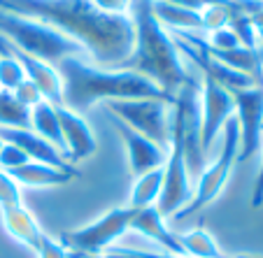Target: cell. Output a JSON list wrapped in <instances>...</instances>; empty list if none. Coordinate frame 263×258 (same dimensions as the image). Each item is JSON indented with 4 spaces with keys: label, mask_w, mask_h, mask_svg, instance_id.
Listing matches in <instances>:
<instances>
[{
    "label": "cell",
    "mask_w": 263,
    "mask_h": 258,
    "mask_svg": "<svg viewBox=\"0 0 263 258\" xmlns=\"http://www.w3.org/2000/svg\"><path fill=\"white\" fill-rule=\"evenodd\" d=\"M177 242L184 256L191 258H226L219 249L214 235L205 228H191L186 233H177Z\"/></svg>",
    "instance_id": "obj_19"
},
{
    "label": "cell",
    "mask_w": 263,
    "mask_h": 258,
    "mask_svg": "<svg viewBox=\"0 0 263 258\" xmlns=\"http://www.w3.org/2000/svg\"><path fill=\"white\" fill-rule=\"evenodd\" d=\"M261 205H263V161H261V168H258L254 191H252V207H261Z\"/></svg>",
    "instance_id": "obj_29"
},
{
    "label": "cell",
    "mask_w": 263,
    "mask_h": 258,
    "mask_svg": "<svg viewBox=\"0 0 263 258\" xmlns=\"http://www.w3.org/2000/svg\"><path fill=\"white\" fill-rule=\"evenodd\" d=\"M0 140L7 144H14L16 149H21L35 163H45L51 165V168L65 170V172H77V168H72L68 163V158L56 147H51L47 140H42L30 128H3L0 126Z\"/></svg>",
    "instance_id": "obj_13"
},
{
    "label": "cell",
    "mask_w": 263,
    "mask_h": 258,
    "mask_svg": "<svg viewBox=\"0 0 263 258\" xmlns=\"http://www.w3.org/2000/svg\"><path fill=\"white\" fill-rule=\"evenodd\" d=\"M30 130L37 133L42 140L56 147L63 154V140H61V128H59V116H56V105L47 103H37L30 109ZM65 156V154H63Z\"/></svg>",
    "instance_id": "obj_18"
},
{
    "label": "cell",
    "mask_w": 263,
    "mask_h": 258,
    "mask_svg": "<svg viewBox=\"0 0 263 258\" xmlns=\"http://www.w3.org/2000/svg\"><path fill=\"white\" fill-rule=\"evenodd\" d=\"M238 258H254V256H238Z\"/></svg>",
    "instance_id": "obj_33"
},
{
    "label": "cell",
    "mask_w": 263,
    "mask_h": 258,
    "mask_svg": "<svg viewBox=\"0 0 263 258\" xmlns=\"http://www.w3.org/2000/svg\"><path fill=\"white\" fill-rule=\"evenodd\" d=\"M100 12L105 14H117V16H128L133 0H91Z\"/></svg>",
    "instance_id": "obj_27"
},
{
    "label": "cell",
    "mask_w": 263,
    "mask_h": 258,
    "mask_svg": "<svg viewBox=\"0 0 263 258\" xmlns=\"http://www.w3.org/2000/svg\"><path fill=\"white\" fill-rule=\"evenodd\" d=\"M144 253V258H191V256H175V253H152V251H142ZM233 258H238V256H233Z\"/></svg>",
    "instance_id": "obj_31"
},
{
    "label": "cell",
    "mask_w": 263,
    "mask_h": 258,
    "mask_svg": "<svg viewBox=\"0 0 263 258\" xmlns=\"http://www.w3.org/2000/svg\"><path fill=\"white\" fill-rule=\"evenodd\" d=\"M0 10L42 21L82 47L96 65L115 68L133 51V21L105 14L91 0H0Z\"/></svg>",
    "instance_id": "obj_1"
},
{
    "label": "cell",
    "mask_w": 263,
    "mask_h": 258,
    "mask_svg": "<svg viewBox=\"0 0 263 258\" xmlns=\"http://www.w3.org/2000/svg\"><path fill=\"white\" fill-rule=\"evenodd\" d=\"M130 21H133V51L126 61L115 68L130 70L154 82L163 93L177 95L179 89L191 84V75L182 63L177 45L170 37V30L156 19L154 0H133L130 5Z\"/></svg>",
    "instance_id": "obj_3"
},
{
    "label": "cell",
    "mask_w": 263,
    "mask_h": 258,
    "mask_svg": "<svg viewBox=\"0 0 263 258\" xmlns=\"http://www.w3.org/2000/svg\"><path fill=\"white\" fill-rule=\"evenodd\" d=\"M128 230H133V233L156 242L159 247L165 249V253L182 256V249H179V242H177V233H173V230L165 226V216H161V212L156 207L133 209V219H130Z\"/></svg>",
    "instance_id": "obj_14"
},
{
    "label": "cell",
    "mask_w": 263,
    "mask_h": 258,
    "mask_svg": "<svg viewBox=\"0 0 263 258\" xmlns=\"http://www.w3.org/2000/svg\"><path fill=\"white\" fill-rule=\"evenodd\" d=\"M12 95H14V98L19 100L24 107H28V109H33L37 103H42V100H45L40 95V91L35 89V84H33V82H28V80L21 82V84L16 86L14 91H12Z\"/></svg>",
    "instance_id": "obj_26"
},
{
    "label": "cell",
    "mask_w": 263,
    "mask_h": 258,
    "mask_svg": "<svg viewBox=\"0 0 263 258\" xmlns=\"http://www.w3.org/2000/svg\"><path fill=\"white\" fill-rule=\"evenodd\" d=\"M100 258H144L140 249H124V247H109L107 251L100 253Z\"/></svg>",
    "instance_id": "obj_28"
},
{
    "label": "cell",
    "mask_w": 263,
    "mask_h": 258,
    "mask_svg": "<svg viewBox=\"0 0 263 258\" xmlns=\"http://www.w3.org/2000/svg\"><path fill=\"white\" fill-rule=\"evenodd\" d=\"M130 219H133L130 207L109 209L91 224L63 233V244L65 249H72L82 256H100L130 228Z\"/></svg>",
    "instance_id": "obj_7"
},
{
    "label": "cell",
    "mask_w": 263,
    "mask_h": 258,
    "mask_svg": "<svg viewBox=\"0 0 263 258\" xmlns=\"http://www.w3.org/2000/svg\"><path fill=\"white\" fill-rule=\"evenodd\" d=\"M21 205V189L19 184L12 179L10 172L0 170V212L12 207H19Z\"/></svg>",
    "instance_id": "obj_23"
},
{
    "label": "cell",
    "mask_w": 263,
    "mask_h": 258,
    "mask_svg": "<svg viewBox=\"0 0 263 258\" xmlns=\"http://www.w3.org/2000/svg\"><path fill=\"white\" fill-rule=\"evenodd\" d=\"M109 119H112V116H109ZM112 124L117 126L119 137H121V142H124V147H126L130 174L140 177V174H144V172H152V170L163 168L165 156H168V149H163V147L154 144L152 140L144 137V135L130 130L128 126L121 124V121L112 119Z\"/></svg>",
    "instance_id": "obj_12"
},
{
    "label": "cell",
    "mask_w": 263,
    "mask_h": 258,
    "mask_svg": "<svg viewBox=\"0 0 263 258\" xmlns=\"http://www.w3.org/2000/svg\"><path fill=\"white\" fill-rule=\"evenodd\" d=\"M173 105L159 98H138V100H112L105 105L112 119L126 124L130 130L144 135L154 144L168 149L170 147V124H173Z\"/></svg>",
    "instance_id": "obj_6"
},
{
    "label": "cell",
    "mask_w": 263,
    "mask_h": 258,
    "mask_svg": "<svg viewBox=\"0 0 263 258\" xmlns=\"http://www.w3.org/2000/svg\"><path fill=\"white\" fill-rule=\"evenodd\" d=\"M249 21L256 26V30H263V5L258 7L256 12H252V14H249Z\"/></svg>",
    "instance_id": "obj_30"
},
{
    "label": "cell",
    "mask_w": 263,
    "mask_h": 258,
    "mask_svg": "<svg viewBox=\"0 0 263 258\" xmlns=\"http://www.w3.org/2000/svg\"><path fill=\"white\" fill-rule=\"evenodd\" d=\"M154 14L173 33H203L200 12L189 10V7H179V5H173V3L154 0Z\"/></svg>",
    "instance_id": "obj_17"
},
{
    "label": "cell",
    "mask_w": 263,
    "mask_h": 258,
    "mask_svg": "<svg viewBox=\"0 0 263 258\" xmlns=\"http://www.w3.org/2000/svg\"><path fill=\"white\" fill-rule=\"evenodd\" d=\"M198 107H200V144L210 151L214 140L223 130V126L235 116V103L231 91L219 86L217 82L203 77L198 84Z\"/></svg>",
    "instance_id": "obj_9"
},
{
    "label": "cell",
    "mask_w": 263,
    "mask_h": 258,
    "mask_svg": "<svg viewBox=\"0 0 263 258\" xmlns=\"http://www.w3.org/2000/svg\"><path fill=\"white\" fill-rule=\"evenodd\" d=\"M56 70L63 84V105L77 114L86 112L96 103L112 100H138V98H159L175 105V98L159 89L147 77L119 68H105L84 61L82 56H68Z\"/></svg>",
    "instance_id": "obj_2"
},
{
    "label": "cell",
    "mask_w": 263,
    "mask_h": 258,
    "mask_svg": "<svg viewBox=\"0 0 263 258\" xmlns=\"http://www.w3.org/2000/svg\"><path fill=\"white\" fill-rule=\"evenodd\" d=\"M12 179L21 186H33V189H49V186H63L68 184L70 179H74L80 172H65V170H59V168H51V165H45V163H30L21 165V168L12 170Z\"/></svg>",
    "instance_id": "obj_15"
},
{
    "label": "cell",
    "mask_w": 263,
    "mask_h": 258,
    "mask_svg": "<svg viewBox=\"0 0 263 258\" xmlns=\"http://www.w3.org/2000/svg\"><path fill=\"white\" fill-rule=\"evenodd\" d=\"M30 163V158L24 154L21 149H16L14 144H3V149H0V170H5V172H12V170L21 168V165Z\"/></svg>",
    "instance_id": "obj_24"
},
{
    "label": "cell",
    "mask_w": 263,
    "mask_h": 258,
    "mask_svg": "<svg viewBox=\"0 0 263 258\" xmlns=\"http://www.w3.org/2000/svg\"><path fill=\"white\" fill-rule=\"evenodd\" d=\"M0 126L3 128H30V109L24 107L10 91H0Z\"/></svg>",
    "instance_id": "obj_21"
},
{
    "label": "cell",
    "mask_w": 263,
    "mask_h": 258,
    "mask_svg": "<svg viewBox=\"0 0 263 258\" xmlns=\"http://www.w3.org/2000/svg\"><path fill=\"white\" fill-rule=\"evenodd\" d=\"M35 253H37V258H70L65 244L56 242V240L49 237V235H42L40 237V244H37Z\"/></svg>",
    "instance_id": "obj_25"
},
{
    "label": "cell",
    "mask_w": 263,
    "mask_h": 258,
    "mask_svg": "<svg viewBox=\"0 0 263 258\" xmlns=\"http://www.w3.org/2000/svg\"><path fill=\"white\" fill-rule=\"evenodd\" d=\"M80 258H100V256H80Z\"/></svg>",
    "instance_id": "obj_32"
},
{
    "label": "cell",
    "mask_w": 263,
    "mask_h": 258,
    "mask_svg": "<svg viewBox=\"0 0 263 258\" xmlns=\"http://www.w3.org/2000/svg\"><path fill=\"white\" fill-rule=\"evenodd\" d=\"M56 116H59L63 154L68 158V163H80V161L89 158L96 151V137L91 133V128L86 126L84 116L68 109L65 105L56 107Z\"/></svg>",
    "instance_id": "obj_11"
},
{
    "label": "cell",
    "mask_w": 263,
    "mask_h": 258,
    "mask_svg": "<svg viewBox=\"0 0 263 258\" xmlns=\"http://www.w3.org/2000/svg\"><path fill=\"white\" fill-rule=\"evenodd\" d=\"M161 172H163V186H161L156 209L161 212V216H177L191 203L194 179H191L186 161H184L182 142H179V137L175 133H170L168 156H165V163L161 168Z\"/></svg>",
    "instance_id": "obj_8"
},
{
    "label": "cell",
    "mask_w": 263,
    "mask_h": 258,
    "mask_svg": "<svg viewBox=\"0 0 263 258\" xmlns=\"http://www.w3.org/2000/svg\"><path fill=\"white\" fill-rule=\"evenodd\" d=\"M161 186H163V172H161V168L135 177V184H133V189H130V198L126 207H130V209L156 207L159 195H161Z\"/></svg>",
    "instance_id": "obj_20"
},
{
    "label": "cell",
    "mask_w": 263,
    "mask_h": 258,
    "mask_svg": "<svg viewBox=\"0 0 263 258\" xmlns=\"http://www.w3.org/2000/svg\"><path fill=\"white\" fill-rule=\"evenodd\" d=\"M3 226H5V230L16 240V242L28 247V249H33V251L37 249L40 237L45 235L40 230V226H37V221H35V216L24 207V205L5 209V212H3Z\"/></svg>",
    "instance_id": "obj_16"
},
{
    "label": "cell",
    "mask_w": 263,
    "mask_h": 258,
    "mask_svg": "<svg viewBox=\"0 0 263 258\" xmlns=\"http://www.w3.org/2000/svg\"><path fill=\"white\" fill-rule=\"evenodd\" d=\"M0 35L7 37L10 42H14L26 54L47 61L54 68L56 63H61L68 56H80L84 51L77 42L65 37L61 30L51 28V26L42 24V21L12 14V12H3V10H0Z\"/></svg>",
    "instance_id": "obj_4"
},
{
    "label": "cell",
    "mask_w": 263,
    "mask_h": 258,
    "mask_svg": "<svg viewBox=\"0 0 263 258\" xmlns=\"http://www.w3.org/2000/svg\"><path fill=\"white\" fill-rule=\"evenodd\" d=\"M235 103V121L240 130V151L238 161H247L261 147L263 137V86L231 91Z\"/></svg>",
    "instance_id": "obj_10"
},
{
    "label": "cell",
    "mask_w": 263,
    "mask_h": 258,
    "mask_svg": "<svg viewBox=\"0 0 263 258\" xmlns=\"http://www.w3.org/2000/svg\"><path fill=\"white\" fill-rule=\"evenodd\" d=\"M223 142L219 156L210 168H205L200 172V177L196 179L194 186V195L191 203L177 214V219H186L191 214H198L200 209H205L208 205H212L219 198V193L223 191V186L229 184L231 172H233L235 163H238V151H240V130H238V121L235 116L223 126Z\"/></svg>",
    "instance_id": "obj_5"
},
{
    "label": "cell",
    "mask_w": 263,
    "mask_h": 258,
    "mask_svg": "<svg viewBox=\"0 0 263 258\" xmlns=\"http://www.w3.org/2000/svg\"><path fill=\"white\" fill-rule=\"evenodd\" d=\"M26 80L21 63L12 54H0V91H14Z\"/></svg>",
    "instance_id": "obj_22"
},
{
    "label": "cell",
    "mask_w": 263,
    "mask_h": 258,
    "mask_svg": "<svg viewBox=\"0 0 263 258\" xmlns=\"http://www.w3.org/2000/svg\"><path fill=\"white\" fill-rule=\"evenodd\" d=\"M3 144H5V142H3V140H0V149H3Z\"/></svg>",
    "instance_id": "obj_34"
}]
</instances>
